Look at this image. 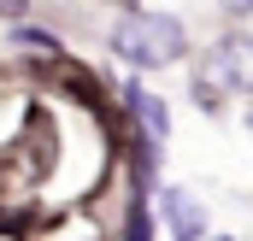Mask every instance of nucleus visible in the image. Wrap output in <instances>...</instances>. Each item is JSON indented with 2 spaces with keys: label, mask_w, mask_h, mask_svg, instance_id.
Masks as SVG:
<instances>
[{
  "label": "nucleus",
  "mask_w": 253,
  "mask_h": 241,
  "mask_svg": "<svg viewBox=\"0 0 253 241\" xmlns=\"http://www.w3.org/2000/svg\"><path fill=\"white\" fill-rule=\"evenodd\" d=\"M248 129H253V112H248Z\"/></svg>",
  "instance_id": "nucleus-7"
},
{
  "label": "nucleus",
  "mask_w": 253,
  "mask_h": 241,
  "mask_svg": "<svg viewBox=\"0 0 253 241\" xmlns=\"http://www.w3.org/2000/svg\"><path fill=\"white\" fill-rule=\"evenodd\" d=\"M218 241H224V236H218Z\"/></svg>",
  "instance_id": "nucleus-8"
},
{
  "label": "nucleus",
  "mask_w": 253,
  "mask_h": 241,
  "mask_svg": "<svg viewBox=\"0 0 253 241\" xmlns=\"http://www.w3.org/2000/svg\"><path fill=\"white\" fill-rule=\"evenodd\" d=\"M129 106H135V118L147 123L153 135H165V123H171V112H165V106H159L153 94H141V88H129Z\"/></svg>",
  "instance_id": "nucleus-4"
},
{
  "label": "nucleus",
  "mask_w": 253,
  "mask_h": 241,
  "mask_svg": "<svg viewBox=\"0 0 253 241\" xmlns=\"http://www.w3.org/2000/svg\"><path fill=\"white\" fill-rule=\"evenodd\" d=\"M218 77H224L230 88L253 94V36H230V41L218 47Z\"/></svg>",
  "instance_id": "nucleus-2"
},
{
  "label": "nucleus",
  "mask_w": 253,
  "mask_h": 241,
  "mask_svg": "<svg viewBox=\"0 0 253 241\" xmlns=\"http://www.w3.org/2000/svg\"><path fill=\"white\" fill-rule=\"evenodd\" d=\"M194 100H200L206 112H218V88H206V82H194Z\"/></svg>",
  "instance_id": "nucleus-6"
},
{
  "label": "nucleus",
  "mask_w": 253,
  "mask_h": 241,
  "mask_svg": "<svg viewBox=\"0 0 253 241\" xmlns=\"http://www.w3.org/2000/svg\"><path fill=\"white\" fill-rule=\"evenodd\" d=\"M183 47H189V30L165 12H124L112 30V53H124L135 65H171L183 59Z\"/></svg>",
  "instance_id": "nucleus-1"
},
{
  "label": "nucleus",
  "mask_w": 253,
  "mask_h": 241,
  "mask_svg": "<svg viewBox=\"0 0 253 241\" xmlns=\"http://www.w3.org/2000/svg\"><path fill=\"white\" fill-rule=\"evenodd\" d=\"M12 41H18V47H42V53H53V36H42V30H12Z\"/></svg>",
  "instance_id": "nucleus-5"
},
{
  "label": "nucleus",
  "mask_w": 253,
  "mask_h": 241,
  "mask_svg": "<svg viewBox=\"0 0 253 241\" xmlns=\"http://www.w3.org/2000/svg\"><path fill=\"white\" fill-rule=\"evenodd\" d=\"M165 224H171L177 241H200V224L206 218H200V206H194L183 188H165Z\"/></svg>",
  "instance_id": "nucleus-3"
}]
</instances>
